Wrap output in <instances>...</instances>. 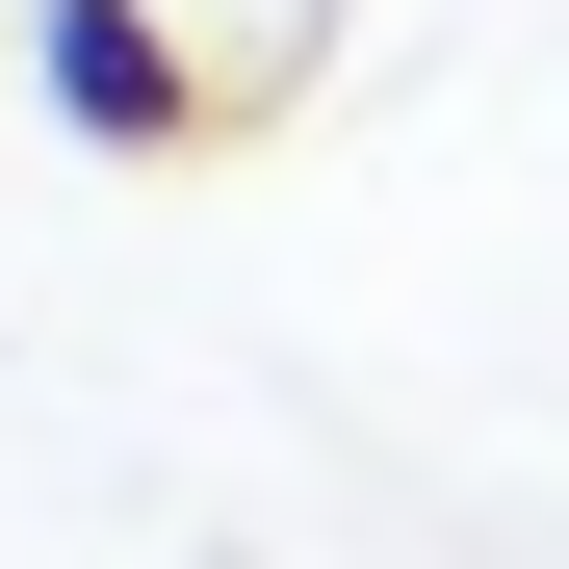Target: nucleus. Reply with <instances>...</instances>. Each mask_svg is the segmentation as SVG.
I'll use <instances>...</instances> for the list:
<instances>
[{
	"mask_svg": "<svg viewBox=\"0 0 569 569\" xmlns=\"http://www.w3.org/2000/svg\"><path fill=\"white\" fill-rule=\"evenodd\" d=\"M27 104L78 156H233L208 52H181V0H27Z\"/></svg>",
	"mask_w": 569,
	"mask_h": 569,
	"instance_id": "f257e3e1",
	"label": "nucleus"
},
{
	"mask_svg": "<svg viewBox=\"0 0 569 569\" xmlns=\"http://www.w3.org/2000/svg\"><path fill=\"white\" fill-rule=\"evenodd\" d=\"M181 52H208V104H233V130H284V104L337 78V0H181Z\"/></svg>",
	"mask_w": 569,
	"mask_h": 569,
	"instance_id": "f03ea898",
	"label": "nucleus"
}]
</instances>
